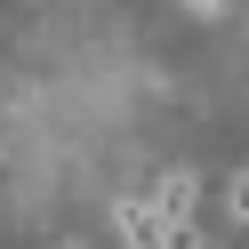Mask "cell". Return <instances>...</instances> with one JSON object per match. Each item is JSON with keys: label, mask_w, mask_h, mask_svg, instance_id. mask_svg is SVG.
Returning <instances> with one entry per match:
<instances>
[{"label": "cell", "mask_w": 249, "mask_h": 249, "mask_svg": "<svg viewBox=\"0 0 249 249\" xmlns=\"http://www.w3.org/2000/svg\"><path fill=\"white\" fill-rule=\"evenodd\" d=\"M113 225H121V241H129V249H169V241H177V225L161 217V201H121Z\"/></svg>", "instance_id": "obj_1"}, {"label": "cell", "mask_w": 249, "mask_h": 249, "mask_svg": "<svg viewBox=\"0 0 249 249\" xmlns=\"http://www.w3.org/2000/svg\"><path fill=\"white\" fill-rule=\"evenodd\" d=\"M153 201H161V217H169V225H193V209H201V177H185V169H177V177H161V193H153Z\"/></svg>", "instance_id": "obj_2"}, {"label": "cell", "mask_w": 249, "mask_h": 249, "mask_svg": "<svg viewBox=\"0 0 249 249\" xmlns=\"http://www.w3.org/2000/svg\"><path fill=\"white\" fill-rule=\"evenodd\" d=\"M225 201H233V225H249V177H233V193H225Z\"/></svg>", "instance_id": "obj_3"}, {"label": "cell", "mask_w": 249, "mask_h": 249, "mask_svg": "<svg viewBox=\"0 0 249 249\" xmlns=\"http://www.w3.org/2000/svg\"><path fill=\"white\" fill-rule=\"evenodd\" d=\"M169 249H201V233H193V225H185V233H177V241H169Z\"/></svg>", "instance_id": "obj_4"}]
</instances>
